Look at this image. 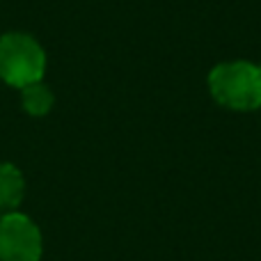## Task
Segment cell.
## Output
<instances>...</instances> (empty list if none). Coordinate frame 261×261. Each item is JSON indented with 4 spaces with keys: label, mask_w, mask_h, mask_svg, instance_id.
I'll use <instances>...</instances> for the list:
<instances>
[{
    "label": "cell",
    "mask_w": 261,
    "mask_h": 261,
    "mask_svg": "<svg viewBox=\"0 0 261 261\" xmlns=\"http://www.w3.org/2000/svg\"><path fill=\"white\" fill-rule=\"evenodd\" d=\"M21 103L28 115H32V117H44V115H48L50 108H53L55 96L44 81H37V83H30V85L21 87Z\"/></svg>",
    "instance_id": "5b68a950"
},
{
    "label": "cell",
    "mask_w": 261,
    "mask_h": 261,
    "mask_svg": "<svg viewBox=\"0 0 261 261\" xmlns=\"http://www.w3.org/2000/svg\"><path fill=\"white\" fill-rule=\"evenodd\" d=\"M44 252L41 231L18 211L0 218V261H39Z\"/></svg>",
    "instance_id": "3957f363"
},
{
    "label": "cell",
    "mask_w": 261,
    "mask_h": 261,
    "mask_svg": "<svg viewBox=\"0 0 261 261\" xmlns=\"http://www.w3.org/2000/svg\"><path fill=\"white\" fill-rule=\"evenodd\" d=\"M257 71H259V76H261V62L257 64Z\"/></svg>",
    "instance_id": "8992f818"
},
{
    "label": "cell",
    "mask_w": 261,
    "mask_h": 261,
    "mask_svg": "<svg viewBox=\"0 0 261 261\" xmlns=\"http://www.w3.org/2000/svg\"><path fill=\"white\" fill-rule=\"evenodd\" d=\"M208 92L218 106L234 113L261 110V76L257 64L245 60L220 62L208 71Z\"/></svg>",
    "instance_id": "6da1fadb"
},
{
    "label": "cell",
    "mask_w": 261,
    "mask_h": 261,
    "mask_svg": "<svg viewBox=\"0 0 261 261\" xmlns=\"http://www.w3.org/2000/svg\"><path fill=\"white\" fill-rule=\"evenodd\" d=\"M46 53L35 37L7 32L0 37V78L12 87H25L44 81Z\"/></svg>",
    "instance_id": "7a4b0ae2"
},
{
    "label": "cell",
    "mask_w": 261,
    "mask_h": 261,
    "mask_svg": "<svg viewBox=\"0 0 261 261\" xmlns=\"http://www.w3.org/2000/svg\"><path fill=\"white\" fill-rule=\"evenodd\" d=\"M23 193H25V181H23L21 170L12 163H0V211H16Z\"/></svg>",
    "instance_id": "277c9868"
}]
</instances>
